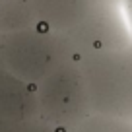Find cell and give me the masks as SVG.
I'll list each match as a JSON object with an SVG mask.
<instances>
[{
    "instance_id": "1",
    "label": "cell",
    "mask_w": 132,
    "mask_h": 132,
    "mask_svg": "<svg viewBox=\"0 0 132 132\" xmlns=\"http://www.w3.org/2000/svg\"><path fill=\"white\" fill-rule=\"evenodd\" d=\"M76 60L84 72L91 111L132 120V43Z\"/></svg>"
},
{
    "instance_id": "2",
    "label": "cell",
    "mask_w": 132,
    "mask_h": 132,
    "mask_svg": "<svg viewBox=\"0 0 132 132\" xmlns=\"http://www.w3.org/2000/svg\"><path fill=\"white\" fill-rule=\"evenodd\" d=\"M72 58H76L74 51L64 33L51 31L43 25L2 33L4 66L33 86Z\"/></svg>"
},
{
    "instance_id": "3",
    "label": "cell",
    "mask_w": 132,
    "mask_h": 132,
    "mask_svg": "<svg viewBox=\"0 0 132 132\" xmlns=\"http://www.w3.org/2000/svg\"><path fill=\"white\" fill-rule=\"evenodd\" d=\"M35 89L39 115L58 132L72 128L89 113H93L84 72L76 58L58 66L35 86Z\"/></svg>"
},
{
    "instance_id": "4",
    "label": "cell",
    "mask_w": 132,
    "mask_h": 132,
    "mask_svg": "<svg viewBox=\"0 0 132 132\" xmlns=\"http://www.w3.org/2000/svg\"><path fill=\"white\" fill-rule=\"evenodd\" d=\"M74 56L105 53L132 43V29L120 4H95L82 23L64 33Z\"/></svg>"
},
{
    "instance_id": "5",
    "label": "cell",
    "mask_w": 132,
    "mask_h": 132,
    "mask_svg": "<svg viewBox=\"0 0 132 132\" xmlns=\"http://www.w3.org/2000/svg\"><path fill=\"white\" fill-rule=\"evenodd\" d=\"M39 115L35 86L2 66L0 68V120L27 119Z\"/></svg>"
},
{
    "instance_id": "6",
    "label": "cell",
    "mask_w": 132,
    "mask_h": 132,
    "mask_svg": "<svg viewBox=\"0 0 132 132\" xmlns=\"http://www.w3.org/2000/svg\"><path fill=\"white\" fill-rule=\"evenodd\" d=\"M39 25L56 33H68L97 4L95 0H29Z\"/></svg>"
},
{
    "instance_id": "7",
    "label": "cell",
    "mask_w": 132,
    "mask_h": 132,
    "mask_svg": "<svg viewBox=\"0 0 132 132\" xmlns=\"http://www.w3.org/2000/svg\"><path fill=\"white\" fill-rule=\"evenodd\" d=\"M39 25L29 0H4L0 2V33L21 31Z\"/></svg>"
},
{
    "instance_id": "8",
    "label": "cell",
    "mask_w": 132,
    "mask_h": 132,
    "mask_svg": "<svg viewBox=\"0 0 132 132\" xmlns=\"http://www.w3.org/2000/svg\"><path fill=\"white\" fill-rule=\"evenodd\" d=\"M64 132H132V120L103 113H89L86 119Z\"/></svg>"
},
{
    "instance_id": "9",
    "label": "cell",
    "mask_w": 132,
    "mask_h": 132,
    "mask_svg": "<svg viewBox=\"0 0 132 132\" xmlns=\"http://www.w3.org/2000/svg\"><path fill=\"white\" fill-rule=\"evenodd\" d=\"M0 132H58L51 122H47L41 115L27 119L0 120Z\"/></svg>"
},
{
    "instance_id": "10",
    "label": "cell",
    "mask_w": 132,
    "mask_h": 132,
    "mask_svg": "<svg viewBox=\"0 0 132 132\" xmlns=\"http://www.w3.org/2000/svg\"><path fill=\"white\" fill-rule=\"evenodd\" d=\"M120 6H122V12H124V16H126V21H128V25H130V29H132V0H122Z\"/></svg>"
},
{
    "instance_id": "11",
    "label": "cell",
    "mask_w": 132,
    "mask_h": 132,
    "mask_svg": "<svg viewBox=\"0 0 132 132\" xmlns=\"http://www.w3.org/2000/svg\"><path fill=\"white\" fill-rule=\"evenodd\" d=\"M95 2H99V4H120L122 0H95Z\"/></svg>"
},
{
    "instance_id": "12",
    "label": "cell",
    "mask_w": 132,
    "mask_h": 132,
    "mask_svg": "<svg viewBox=\"0 0 132 132\" xmlns=\"http://www.w3.org/2000/svg\"><path fill=\"white\" fill-rule=\"evenodd\" d=\"M4 66V60H2V33H0V68Z\"/></svg>"
},
{
    "instance_id": "13",
    "label": "cell",
    "mask_w": 132,
    "mask_h": 132,
    "mask_svg": "<svg viewBox=\"0 0 132 132\" xmlns=\"http://www.w3.org/2000/svg\"><path fill=\"white\" fill-rule=\"evenodd\" d=\"M0 2H4V0H0Z\"/></svg>"
}]
</instances>
